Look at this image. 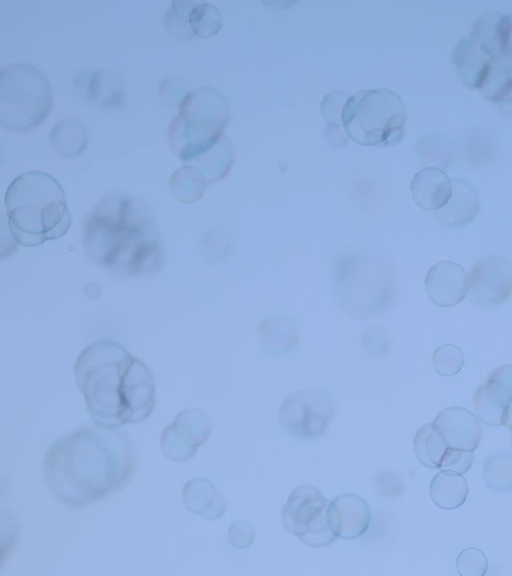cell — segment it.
<instances>
[{
	"label": "cell",
	"mask_w": 512,
	"mask_h": 576,
	"mask_svg": "<svg viewBox=\"0 0 512 576\" xmlns=\"http://www.w3.org/2000/svg\"><path fill=\"white\" fill-rule=\"evenodd\" d=\"M136 467L134 443L120 428L76 429L52 443L43 459V479L60 504L81 508L124 487Z\"/></svg>",
	"instance_id": "6da1fadb"
},
{
	"label": "cell",
	"mask_w": 512,
	"mask_h": 576,
	"mask_svg": "<svg viewBox=\"0 0 512 576\" xmlns=\"http://www.w3.org/2000/svg\"><path fill=\"white\" fill-rule=\"evenodd\" d=\"M74 376L93 422L120 428L145 420L155 406V381L149 368L125 347L98 340L85 347Z\"/></svg>",
	"instance_id": "7a4b0ae2"
},
{
	"label": "cell",
	"mask_w": 512,
	"mask_h": 576,
	"mask_svg": "<svg viewBox=\"0 0 512 576\" xmlns=\"http://www.w3.org/2000/svg\"><path fill=\"white\" fill-rule=\"evenodd\" d=\"M89 260L113 274L146 277L163 266V248L148 207L134 196L107 193L92 207L82 232Z\"/></svg>",
	"instance_id": "3957f363"
},
{
	"label": "cell",
	"mask_w": 512,
	"mask_h": 576,
	"mask_svg": "<svg viewBox=\"0 0 512 576\" xmlns=\"http://www.w3.org/2000/svg\"><path fill=\"white\" fill-rule=\"evenodd\" d=\"M4 207L11 236L26 247L62 237L71 224L64 189L42 171H27L13 179Z\"/></svg>",
	"instance_id": "277c9868"
},
{
	"label": "cell",
	"mask_w": 512,
	"mask_h": 576,
	"mask_svg": "<svg viewBox=\"0 0 512 576\" xmlns=\"http://www.w3.org/2000/svg\"><path fill=\"white\" fill-rule=\"evenodd\" d=\"M229 114V103L219 90L212 87L190 90L168 126L172 150L184 164L203 154L223 136Z\"/></svg>",
	"instance_id": "5b68a950"
},
{
	"label": "cell",
	"mask_w": 512,
	"mask_h": 576,
	"mask_svg": "<svg viewBox=\"0 0 512 576\" xmlns=\"http://www.w3.org/2000/svg\"><path fill=\"white\" fill-rule=\"evenodd\" d=\"M407 112L404 101L387 88L360 90L348 97L341 124L345 134L365 146H391L401 142Z\"/></svg>",
	"instance_id": "8992f818"
},
{
	"label": "cell",
	"mask_w": 512,
	"mask_h": 576,
	"mask_svg": "<svg viewBox=\"0 0 512 576\" xmlns=\"http://www.w3.org/2000/svg\"><path fill=\"white\" fill-rule=\"evenodd\" d=\"M53 103L51 85L35 66L14 62L0 70V124L22 132L40 125Z\"/></svg>",
	"instance_id": "52a82bcc"
},
{
	"label": "cell",
	"mask_w": 512,
	"mask_h": 576,
	"mask_svg": "<svg viewBox=\"0 0 512 576\" xmlns=\"http://www.w3.org/2000/svg\"><path fill=\"white\" fill-rule=\"evenodd\" d=\"M334 414L333 396L325 388H309L287 394L279 407L282 430L291 438L311 440L324 435Z\"/></svg>",
	"instance_id": "ba28073f"
},
{
	"label": "cell",
	"mask_w": 512,
	"mask_h": 576,
	"mask_svg": "<svg viewBox=\"0 0 512 576\" xmlns=\"http://www.w3.org/2000/svg\"><path fill=\"white\" fill-rule=\"evenodd\" d=\"M328 501L315 487L302 485L290 494L282 510L285 529L312 548L330 546L336 540L327 524Z\"/></svg>",
	"instance_id": "9c48e42d"
},
{
	"label": "cell",
	"mask_w": 512,
	"mask_h": 576,
	"mask_svg": "<svg viewBox=\"0 0 512 576\" xmlns=\"http://www.w3.org/2000/svg\"><path fill=\"white\" fill-rule=\"evenodd\" d=\"M211 431V421L204 411L197 408L183 409L161 432L162 453L173 462L188 461L209 439Z\"/></svg>",
	"instance_id": "30bf717a"
},
{
	"label": "cell",
	"mask_w": 512,
	"mask_h": 576,
	"mask_svg": "<svg viewBox=\"0 0 512 576\" xmlns=\"http://www.w3.org/2000/svg\"><path fill=\"white\" fill-rule=\"evenodd\" d=\"M473 303L491 307L512 295V267L497 256L478 260L468 274V293Z\"/></svg>",
	"instance_id": "8fae6325"
},
{
	"label": "cell",
	"mask_w": 512,
	"mask_h": 576,
	"mask_svg": "<svg viewBox=\"0 0 512 576\" xmlns=\"http://www.w3.org/2000/svg\"><path fill=\"white\" fill-rule=\"evenodd\" d=\"M474 410L481 422L490 426H501L505 410L512 404V365L494 370L477 389Z\"/></svg>",
	"instance_id": "7c38bea8"
},
{
	"label": "cell",
	"mask_w": 512,
	"mask_h": 576,
	"mask_svg": "<svg viewBox=\"0 0 512 576\" xmlns=\"http://www.w3.org/2000/svg\"><path fill=\"white\" fill-rule=\"evenodd\" d=\"M326 518L328 527L336 538L353 540L368 530L371 510L359 495L344 493L328 503Z\"/></svg>",
	"instance_id": "4fadbf2b"
},
{
	"label": "cell",
	"mask_w": 512,
	"mask_h": 576,
	"mask_svg": "<svg viewBox=\"0 0 512 576\" xmlns=\"http://www.w3.org/2000/svg\"><path fill=\"white\" fill-rule=\"evenodd\" d=\"M428 298L437 306L459 304L468 293V274L456 262L443 260L435 263L424 280Z\"/></svg>",
	"instance_id": "5bb4252c"
},
{
	"label": "cell",
	"mask_w": 512,
	"mask_h": 576,
	"mask_svg": "<svg viewBox=\"0 0 512 576\" xmlns=\"http://www.w3.org/2000/svg\"><path fill=\"white\" fill-rule=\"evenodd\" d=\"M433 425L450 448L474 452L482 437L477 416L462 407H448L440 411Z\"/></svg>",
	"instance_id": "9a60e30c"
},
{
	"label": "cell",
	"mask_w": 512,
	"mask_h": 576,
	"mask_svg": "<svg viewBox=\"0 0 512 576\" xmlns=\"http://www.w3.org/2000/svg\"><path fill=\"white\" fill-rule=\"evenodd\" d=\"M262 350L273 356H284L293 351L299 340L294 318L282 312H274L263 318L257 327Z\"/></svg>",
	"instance_id": "2e32d148"
},
{
	"label": "cell",
	"mask_w": 512,
	"mask_h": 576,
	"mask_svg": "<svg viewBox=\"0 0 512 576\" xmlns=\"http://www.w3.org/2000/svg\"><path fill=\"white\" fill-rule=\"evenodd\" d=\"M452 59L462 81L474 89H482L495 60L471 38L460 39L455 44Z\"/></svg>",
	"instance_id": "e0dca14e"
},
{
	"label": "cell",
	"mask_w": 512,
	"mask_h": 576,
	"mask_svg": "<svg viewBox=\"0 0 512 576\" xmlns=\"http://www.w3.org/2000/svg\"><path fill=\"white\" fill-rule=\"evenodd\" d=\"M410 190L417 206L437 211L447 204L452 195V180L442 169L426 167L414 175Z\"/></svg>",
	"instance_id": "ac0fdd59"
},
{
	"label": "cell",
	"mask_w": 512,
	"mask_h": 576,
	"mask_svg": "<svg viewBox=\"0 0 512 576\" xmlns=\"http://www.w3.org/2000/svg\"><path fill=\"white\" fill-rule=\"evenodd\" d=\"M182 503L191 513L206 520L220 519L227 507V501L217 487L205 477H193L183 486Z\"/></svg>",
	"instance_id": "d6986e66"
},
{
	"label": "cell",
	"mask_w": 512,
	"mask_h": 576,
	"mask_svg": "<svg viewBox=\"0 0 512 576\" xmlns=\"http://www.w3.org/2000/svg\"><path fill=\"white\" fill-rule=\"evenodd\" d=\"M479 211L475 188L461 179L452 182V195L447 204L437 210L440 222L450 227H463L473 221Z\"/></svg>",
	"instance_id": "ffe728a7"
},
{
	"label": "cell",
	"mask_w": 512,
	"mask_h": 576,
	"mask_svg": "<svg viewBox=\"0 0 512 576\" xmlns=\"http://www.w3.org/2000/svg\"><path fill=\"white\" fill-rule=\"evenodd\" d=\"M506 32L507 14L493 12L476 20L470 38L496 59L505 54Z\"/></svg>",
	"instance_id": "44dd1931"
},
{
	"label": "cell",
	"mask_w": 512,
	"mask_h": 576,
	"mask_svg": "<svg viewBox=\"0 0 512 576\" xmlns=\"http://www.w3.org/2000/svg\"><path fill=\"white\" fill-rule=\"evenodd\" d=\"M234 162L231 142L223 135L210 149L187 164L197 168L208 184L218 182L230 171Z\"/></svg>",
	"instance_id": "7402d4cb"
},
{
	"label": "cell",
	"mask_w": 512,
	"mask_h": 576,
	"mask_svg": "<svg viewBox=\"0 0 512 576\" xmlns=\"http://www.w3.org/2000/svg\"><path fill=\"white\" fill-rule=\"evenodd\" d=\"M468 483L462 474L440 471L430 483V496L434 504L453 510L464 504L468 497Z\"/></svg>",
	"instance_id": "603a6c76"
},
{
	"label": "cell",
	"mask_w": 512,
	"mask_h": 576,
	"mask_svg": "<svg viewBox=\"0 0 512 576\" xmlns=\"http://www.w3.org/2000/svg\"><path fill=\"white\" fill-rule=\"evenodd\" d=\"M49 141L52 150L66 158L78 156L88 143L84 125L75 119H61L51 128Z\"/></svg>",
	"instance_id": "cb8c5ba5"
},
{
	"label": "cell",
	"mask_w": 512,
	"mask_h": 576,
	"mask_svg": "<svg viewBox=\"0 0 512 576\" xmlns=\"http://www.w3.org/2000/svg\"><path fill=\"white\" fill-rule=\"evenodd\" d=\"M413 446L417 460L425 467L433 469L439 468L448 448L433 423L420 427L414 436Z\"/></svg>",
	"instance_id": "d4e9b609"
},
{
	"label": "cell",
	"mask_w": 512,
	"mask_h": 576,
	"mask_svg": "<svg viewBox=\"0 0 512 576\" xmlns=\"http://www.w3.org/2000/svg\"><path fill=\"white\" fill-rule=\"evenodd\" d=\"M169 185L175 199L183 203H193L203 196L208 183L197 168L184 165L173 172Z\"/></svg>",
	"instance_id": "484cf974"
},
{
	"label": "cell",
	"mask_w": 512,
	"mask_h": 576,
	"mask_svg": "<svg viewBox=\"0 0 512 576\" xmlns=\"http://www.w3.org/2000/svg\"><path fill=\"white\" fill-rule=\"evenodd\" d=\"M222 22L220 11L214 5L201 1H196L188 18L192 34L202 38L217 34Z\"/></svg>",
	"instance_id": "4316f807"
},
{
	"label": "cell",
	"mask_w": 512,
	"mask_h": 576,
	"mask_svg": "<svg viewBox=\"0 0 512 576\" xmlns=\"http://www.w3.org/2000/svg\"><path fill=\"white\" fill-rule=\"evenodd\" d=\"M484 478L489 489L495 492H507L512 489V458L507 455H495L484 465Z\"/></svg>",
	"instance_id": "83f0119b"
},
{
	"label": "cell",
	"mask_w": 512,
	"mask_h": 576,
	"mask_svg": "<svg viewBox=\"0 0 512 576\" xmlns=\"http://www.w3.org/2000/svg\"><path fill=\"white\" fill-rule=\"evenodd\" d=\"M508 86H512V53L505 54L494 60L482 90L483 94L493 101Z\"/></svg>",
	"instance_id": "f1b7e54d"
},
{
	"label": "cell",
	"mask_w": 512,
	"mask_h": 576,
	"mask_svg": "<svg viewBox=\"0 0 512 576\" xmlns=\"http://www.w3.org/2000/svg\"><path fill=\"white\" fill-rule=\"evenodd\" d=\"M195 3L196 1L188 0H175L171 2L165 14L164 23L167 31L174 37L183 40L190 39L194 36L190 30L188 18Z\"/></svg>",
	"instance_id": "f546056e"
},
{
	"label": "cell",
	"mask_w": 512,
	"mask_h": 576,
	"mask_svg": "<svg viewBox=\"0 0 512 576\" xmlns=\"http://www.w3.org/2000/svg\"><path fill=\"white\" fill-rule=\"evenodd\" d=\"M435 371L446 377L456 375L464 365V355L461 349L453 344L439 346L432 356Z\"/></svg>",
	"instance_id": "4dcf8cb0"
},
{
	"label": "cell",
	"mask_w": 512,
	"mask_h": 576,
	"mask_svg": "<svg viewBox=\"0 0 512 576\" xmlns=\"http://www.w3.org/2000/svg\"><path fill=\"white\" fill-rule=\"evenodd\" d=\"M456 568L461 576H483L488 568V560L480 549L469 547L458 554Z\"/></svg>",
	"instance_id": "1f68e13d"
},
{
	"label": "cell",
	"mask_w": 512,
	"mask_h": 576,
	"mask_svg": "<svg viewBox=\"0 0 512 576\" xmlns=\"http://www.w3.org/2000/svg\"><path fill=\"white\" fill-rule=\"evenodd\" d=\"M373 488L376 494L383 498H400L404 492L402 478L395 471L386 470L373 475Z\"/></svg>",
	"instance_id": "d6a6232c"
},
{
	"label": "cell",
	"mask_w": 512,
	"mask_h": 576,
	"mask_svg": "<svg viewBox=\"0 0 512 576\" xmlns=\"http://www.w3.org/2000/svg\"><path fill=\"white\" fill-rule=\"evenodd\" d=\"M473 461V451L448 447L438 469L463 475L471 468Z\"/></svg>",
	"instance_id": "836d02e7"
},
{
	"label": "cell",
	"mask_w": 512,
	"mask_h": 576,
	"mask_svg": "<svg viewBox=\"0 0 512 576\" xmlns=\"http://www.w3.org/2000/svg\"><path fill=\"white\" fill-rule=\"evenodd\" d=\"M350 95L344 91H331L321 102V113L329 126H339L343 106Z\"/></svg>",
	"instance_id": "e575fe53"
},
{
	"label": "cell",
	"mask_w": 512,
	"mask_h": 576,
	"mask_svg": "<svg viewBox=\"0 0 512 576\" xmlns=\"http://www.w3.org/2000/svg\"><path fill=\"white\" fill-rule=\"evenodd\" d=\"M254 526L243 520L233 522L227 531V537L230 544L238 549L250 547L255 540Z\"/></svg>",
	"instance_id": "d590c367"
},
{
	"label": "cell",
	"mask_w": 512,
	"mask_h": 576,
	"mask_svg": "<svg viewBox=\"0 0 512 576\" xmlns=\"http://www.w3.org/2000/svg\"><path fill=\"white\" fill-rule=\"evenodd\" d=\"M361 344L371 357H381L389 350L387 334L380 327H368L361 335Z\"/></svg>",
	"instance_id": "8d00e7d4"
},
{
	"label": "cell",
	"mask_w": 512,
	"mask_h": 576,
	"mask_svg": "<svg viewBox=\"0 0 512 576\" xmlns=\"http://www.w3.org/2000/svg\"><path fill=\"white\" fill-rule=\"evenodd\" d=\"M505 112L512 113V86L503 89L493 100Z\"/></svg>",
	"instance_id": "74e56055"
},
{
	"label": "cell",
	"mask_w": 512,
	"mask_h": 576,
	"mask_svg": "<svg viewBox=\"0 0 512 576\" xmlns=\"http://www.w3.org/2000/svg\"><path fill=\"white\" fill-rule=\"evenodd\" d=\"M511 53H512V13L507 14V33H506V48H505V54H511Z\"/></svg>",
	"instance_id": "f35d334b"
},
{
	"label": "cell",
	"mask_w": 512,
	"mask_h": 576,
	"mask_svg": "<svg viewBox=\"0 0 512 576\" xmlns=\"http://www.w3.org/2000/svg\"><path fill=\"white\" fill-rule=\"evenodd\" d=\"M502 426L512 430V404L508 406L502 417Z\"/></svg>",
	"instance_id": "ab89813d"
}]
</instances>
